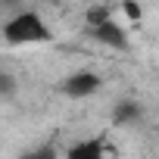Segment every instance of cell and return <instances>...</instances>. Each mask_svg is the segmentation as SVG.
Instances as JSON below:
<instances>
[{
	"instance_id": "obj_5",
	"label": "cell",
	"mask_w": 159,
	"mask_h": 159,
	"mask_svg": "<svg viewBox=\"0 0 159 159\" xmlns=\"http://www.w3.org/2000/svg\"><path fill=\"white\" fill-rule=\"evenodd\" d=\"M137 119H140V106L134 100H125V103L116 106V122L119 125H128V122H137Z\"/></svg>"
},
{
	"instance_id": "obj_6",
	"label": "cell",
	"mask_w": 159,
	"mask_h": 159,
	"mask_svg": "<svg viewBox=\"0 0 159 159\" xmlns=\"http://www.w3.org/2000/svg\"><path fill=\"white\" fill-rule=\"evenodd\" d=\"M22 159H62L59 156V150L53 147V143H41V147H34V150H28Z\"/></svg>"
},
{
	"instance_id": "obj_1",
	"label": "cell",
	"mask_w": 159,
	"mask_h": 159,
	"mask_svg": "<svg viewBox=\"0 0 159 159\" xmlns=\"http://www.w3.org/2000/svg\"><path fill=\"white\" fill-rule=\"evenodd\" d=\"M3 41L10 47H34V44H47L53 38L50 25L44 22V16L38 10H19L3 22Z\"/></svg>"
},
{
	"instance_id": "obj_9",
	"label": "cell",
	"mask_w": 159,
	"mask_h": 159,
	"mask_svg": "<svg viewBox=\"0 0 159 159\" xmlns=\"http://www.w3.org/2000/svg\"><path fill=\"white\" fill-rule=\"evenodd\" d=\"M72 3H81V7H91V3H100V0H72Z\"/></svg>"
},
{
	"instance_id": "obj_3",
	"label": "cell",
	"mask_w": 159,
	"mask_h": 159,
	"mask_svg": "<svg viewBox=\"0 0 159 159\" xmlns=\"http://www.w3.org/2000/svg\"><path fill=\"white\" fill-rule=\"evenodd\" d=\"M91 34H94L97 44H106V47H112V50H125V47H128V34H125V28H122L116 19H106V22L94 25Z\"/></svg>"
},
{
	"instance_id": "obj_2",
	"label": "cell",
	"mask_w": 159,
	"mask_h": 159,
	"mask_svg": "<svg viewBox=\"0 0 159 159\" xmlns=\"http://www.w3.org/2000/svg\"><path fill=\"white\" fill-rule=\"evenodd\" d=\"M103 84V78L91 69H78L72 75H66V81H62V94L72 97V100H84V97H94Z\"/></svg>"
},
{
	"instance_id": "obj_8",
	"label": "cell",
	"mask_w": 159,
	"mask_h": 159,
	"mask_svg": "<svg viewBox=\"0 0 159 159\" xmlns=\"http://www.w3.org/2000/svg\"><path fill=\"white\" fill-rule=\"evenodd\" d=\"M13 91H16V81H13V75L0 72V97H3V94H13Z\"/></svg>"
},
{
	"instance_id": "obj_4",
	"label": "cell",
	"mask_w": 159,
	"mask_h": 159,
	"mask_svg": "<svg viewBox=\"0 0 159 159\" xmlns=\"http://www.w3.org/2000/svg\"><path fill=\"white\" fill-rule=\"evenodd\" d=\"M62 159H106V143L100 137H84V140H75Z\"/></svg>"
},
{
	"instance_id": "obj_7",
	"label": "cell",
	"mask_w": 159,
	"mask_h": 159,
	"mask_svg": "<svg viewBox=\"0 0 159 159\" xmlns=\"http://www.w3.org/2000/svg\"><path fill=\"white\" fill-rule=\"evenodd\" d=\"M122 13H125L134 25L143 19V10H140V3H137V0H122Z\"/></svg>"
}]
</instances>
